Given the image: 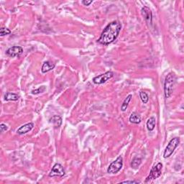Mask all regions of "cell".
I'll use <instances>...</instances> for the list:
<instances>
[{"mask_svg": "<svg viewBox=\"0 0 184 184\" xmlns=\"http://www.w3.org/2000/svg\"><path fill=\"white\" fill-rule=\"evenodd\" d=\"M121 29L122 24L119 21L110 22L101 32L98 42L105 46L112 43L117 38Z\"/></svg>", "mask_w": 184, "mask_h": 184, "instance_id": "1", "label": "cell"}, {"mask_svg": "<svg viewBox=\"0 0 184 184\" xmlns=\"http://www.w3.org/2000/svg\"><path fill=\"white\" fill-rule=\"evenodd\" d=\"M175 81H176V76L174 73H169L165 77L164 82V94L165 97L166 99H168L172 95Z\"/></svg>", "mask_w": 184, "mask_h": 184, "instance_id": "2", "label": "cell"}, {"mask_svg": "<svg viewBox=\"0 0 184 184\" xmlns=\"http://www.w3.org/2000/svg\"><path fill=\"white\" fill-rule=\"evenodd\" d=\"M179 143L180 139L178 138H174L170 141L167 147L165 148L164 153H163V157H164V158H167V157H171V155L174 152L175 148L178 146Z\"/></svg>", "mask_w": 184, "mask_h": 184, "instance_id": "3", "label": "cell"}, {"mask_svg": "<svg viewBox=\"0 0 184 184\" xmlns=\"http://www.w3.org/2000/svg\"><path fill=\"white\" fill-rule=\"evenodd\" d=\"M122 165H123V159L122 156H119L109 165L107 169V173L110 174H116L122 169Z\"/></svg>", "mask_w": 184, "mask_h": 184, "instance_id": "4", "label": "cell"}, {"mask_svg": "<svg viewBox=\"0 0 184 184\" xmlns=\"http://www.w3.org/2000/svg\"><path fill=\"white\" fill-rule=\"evenodd\" d=\"M162 168H163V164L161 163H158L157 165H155V166H153L151 169L150 174L145 180V183L152 181V180H155L159 178L161 175L162 173Z\"/></svg>", "mask_w": 184, "mask_h": 184, "instance_id": "5", "label": "cell"}, {"mask_svg": "<svg viewBox=\"0 0 184 184\" xmlns=\"http://www.w3.org/2000/svg\"><path fill=\"white\" fill-rule=\"evenodd\" d=\"M114 76V73L112 71H107V72L103 73V74L99 75L93 79V82L95 84H102V83L107 82L108 80L111 79Z\"/></svg>", "mask_w": 184, "mask_h": 184, "instance_id": "6", "label": "cell"}, {"mask_svg": "<svg viewBox=\"0 0 184 184\" xmlns=\"http://www.w3.org/2000/svg\"><path fill=\"white\" fill-rule=\"evenodd\" d=\"M65 170L62 166V165H61L60 163H56L53 165V167L51 169L50 173H49V176L50 177H55V176H59L63 177L65 175Z\"/></svg>", "mask_w": 184, "mask_h": 184, "instance_id": "7", "label": "cell"}, {"mask_svg": "<svg viewBox=\"0 0 184 184\" xmlns=\"http://www.w3.org/2000/svg\"><path fill=\"white\" fill-rule=\"evenodd\" d=\"M23 53V49L20 46H13L7 49L6 51V54L10 57H17L20 56Z\"/></svg>", "mask_w": 184, "mask_h": 184, "instance_id": "8", "label": "cell"}, {"mask_svg": "<svg viewBox=\"0 0 184 184\" xmlns=\"http://www.w3.org/2000/svg\"><path fill=\"white\" fill-rule=\"evenodd\" d=\"M141 13H142L143 18L148 24L152 23L153 13L150 8L148 7H143L141 9Z\"/></svg>", "mask_w": 184, "mask_h": 184, "instance_id": "9", "label": "cell"}, {"mask_svg": "<svg viewBox=\"0 0 184 184\" xmlns=\"http://www.w3.org/2000/svg\"><path fill=\"white\" fill-rule=\"evenodd\" d=\"M33 127H34V124L32 123V122L24 124V125L21 126L19 129H18L17 131V134H24L28 133V132H29L33 128Z\"/></svg>", "mask_w": 184, "mask_h": 184, "instance_id": "10", "label": "cell"}, {"mask_svg": "<svg viewBox=\"0 0 184 184\" xmlns=\"http://www.w3.org/2000/svg\"><path fill=\"white\" fill-rule=\"evenodd\" d=\"M49 122L53 124L56 128H59L62 124V118L58 115H54L49 120Z\"/></svg>", "mask_w": 184, "mask_h": 184, "instance_id": "11", "label": "cell"}, {"mask_svg": "<svg viewBox=\"0 0 184 184\" xmlns=\"http://www.w3.org/2000/svg\"><path fill=\"white\" fill-rule=\"evenodd\" d=\"M55 64L53 63L50 62V61H46L43 64H42V68H41V71L42 73H46L48 71H50L51 70H53L55 68Z\"/></svg>", "mask_w": 184, "mask_h": 184, "instance_id": "12", "label": "cell"}, {"mask_svg": "<svg viewBox=\"0 0 184 184\" xmlns=\"http://www.w3.org/2000/svg\"><path fill=\"white\" fill-rule=\"evenodd\" d=\"M129 120L131 123L133 124H140L141 122V116L136 112H132L129 118Z\"/></svg>", "mask_w": 184, "mask_h": 184, "instance_id": "13", "label": "cell"}, {"mask_svg": "<svg viewBox=\"0 0 184 184\" xmlns=\"http://www.w3.org/2000/svg\"><path fill=\"white\" fill-rule=\"evenodd\" d=\"M19 98L20 96L17 95V94L10 93V92H8L5 95V101H17L19 99Z\"/></svg>", "mask_w": 184, "mask_h": 184, "instance_id": "14", "label": "cell"}, {"mask_svg": "<svg viewBox=\"0 0 184 184\" xmlns=\"http://www.w3.org/2000/svg\"><path fill=\"white\" fill-rule=\"evenodd\" d=\"M155 124H156V120L154 116H151L149 118L148 122H147V128L149 131H153L155 129Z\"/></svg>", "mask_w": 184, "mask_h": 184, "instance_id": "15", "label": "cell"}, {"mask_svg": "<svg viewBox=\"0 0 184 184\" xmlns=\"http://www.w3.org/2000/svg\"><path fill=\"white\" fill-rule=\"evenodd\" d=\"M132 95L130 94V95H128L126 99L124 100L123 103H122V106H121V110L122 112H125L126 109H127L129 103H130L131 99H132Z\"/></svg>", "mask_w": 184, "mask_h": 184, "instance_id": "16", "label": "cell"}, {"mask_svg": "<svg viewBox=\"0 0 184 184\" xmlns=\"http://www.w3.org/2000/svg\"><path fill=\"white\" fill-rule=\"evenodd\" d=\"M141 163H142V160H141V158H140V157H135L132 159V163H131V166H132V168L137 169L139 166H140Z\"/></svg>", "mask_w": 184, "mask_h": 184, "instance_id": "17", "label": "cell"}, {"mask_svg": "<svg viewBox=\"0 0 184 184\" xmlns=\"http://www.w3.org/2000/svg\"><path fill=\"white\" fill-rule=\"evenodd\" d=\"M140 97L141 101H142L144 104H147L149 101L148 95L147 94V93H145V91H141L140 92Z\"/></svg>", "mask_w": 184, "mask_h": 184, "instance_id": "18", "label": "cell"}, {"mask_svg": "<svg viewBox=\"0 0 184 184\" xmlns=\"http://www.w3.org/2000/svg\"><path fill=\"white\" fill-rule=\"evenodd\" d=\"M46 90V87L45 86H42L39 87L38 89L32 90L31 93L32 94H40V93H42V92H44Z\"/></svg>", "mask_w": 184, "mask_h": 184, "instance_id": "19", "label": "cell"}, {"mask_svg": "<svg viewBox=\"0 0 184 184\" xmlns=\"http://www.w3.org/2000/svg\"><path fill=\"white\" fill-rule=\"evenodd\" d=\"M10 33H11V31L8 28H2L1 30H0V35L2 37L7 35H9Z\"/></svg>", "mask_w": 184, "mask_h": 184, "instance_id": "20", "label": "cell"}, {"mask_svg": "<svg viewBox=\"0 0 184 184\" xmlns=\"http://www.w3.org/2000/svg\"><path fill=\"white\" fill-rule=\"evenodd\" d=\"M7 126L5 124H0V130H1V132H4L5 131L7 130Z\"/></svg>", "mask_w": 184, "mask_h": 184, "instance_id": "21", "label": "cell"}, {"mask_svg": "<svg viewBox=\"0 0 184 184\" xmlns=\"http://www.w3.org/2000/svg\"><path fill=\"white\" fill-rule=\"evenodd\" d=\"M140 181H122L120 183H140Z\"/></svg>", "mask_w": 184, "mask_h": 184, "instance_id": "22", "label": "cell"}, {"mask_svg": "<svg viewBox=\"0 0 184 184\" xmlns=\"http://www.w3.org/2000/svg\"><path fill=\"white\" fill-rule=\"evenodd\" d=\"M92 2H93L92 0H90V1H87V0L86 1V0H83V1H82V4L85 6H89V5H91Z\"/></svg>", "mask_w": 184, "mask_h": 184, "instance_id": "23", "label": "cell"}]
</instances>
